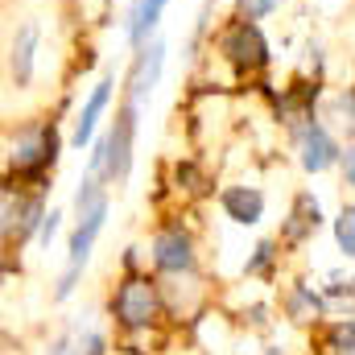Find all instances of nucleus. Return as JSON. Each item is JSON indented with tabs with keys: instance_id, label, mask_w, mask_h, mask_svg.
<instances>
[{
	"instance_id": "1",
	"label": "nucleus",
	"mask_w": 355,
	"mask_h": 355,
	"mask_svg": "<svg viewBox=\"0 0 355 355\" xmlns=\"http://www.w3.org/2000/svg\"><path fill=\"white\" fill-rule=\"evenodd\" d=\"M75 236H71V261H67V272H62V281H58V297H71V289H75V277L83 272L91 257V244H95V236H99V227H103V219H107V194H103V186H99V174H91L83 186H79V194H75Z\"/></svg>"
},
{
	"instance_id": "2",
	"label": "nucleus",
	"mask_w": 355,
	"mask_h": 355,
	"mask_svg": "<svg viewBox=\"0 0 355 355\" xmlns=\"http://www.w3.org/2000/svg\"><path fill=\"white\" fill-rule=\"evenodd\" d=\"M157 310H162V302H157V289H153L149 277H128V281H120V289H116V297H112V318H116L124 331H145V327H153Z\"/></svg>"
},
{
	"instance_id": "3",
	"label": "nucleus",
	"mask_w": 355,
	"mask_h": 355,
	"mask_svg": "<svg viewBox=\"0 0 355 355\" xmlns=\"http://www.w3.org/2000/svg\"><path fill=\"white\" fill-rule=\"evenodd\" d=\"M132 137H137V103L128 99V107L116 116L112 132L103 137V174L112 182H124L132 170Z\"/></svg>"
},
{
	"instance_id": "4",
	"label": "nucleus",
	"mask_w": 355,
	"mask_h": 355,
	"mask_svg": "<svg viewBox=\"0 0 355 355\" xmlns=\"http://www.w3.org/2000/svg\"><path fill=\"white\" fill-rule=\"evenodd\" d=\"M54 157H58V132H54V124L50 128L33 124V128H25L12 141V166H17V174H42V170L54 166Z\"/></svg>"
},
{
	"instance_id": "5",
	"label": "nucleus",
	"mask_w": 355,
	"mask_h": 355,
	"mask_svg": "<svg viewBox=\"0 0 355 355\" xmlns=\"http://www.w3.org/2000/svg\"><path fill=\"white\" fill-rule=\"evenodd\" d=\"M223 54L240 67V71H261L268 62V46L261 37V29L252 21H236L227 33H223Z\"/></svg>"
},
{
	"instance_id": "6",
	"label": "nucleus",
	"mask_w": 355,
	"mask_h": 355,
	"mask_svg": "<svg viewBox=\"0 0 355 355\" xmlns=\"http://www.w3.org/2000/svg\"><path fill=\"white\" fill-rule=\"evenodd\" d=\"M153 265L162 268V272H170V277H182V272H194V240L182 232V227H166V232H157L153 236Z\"/></svg>"
},
{
	"instance_id": "7",
	"label": "nucleus",
	"mask_w": 355,
	"mask_h": 355,
	"mask_svg": "<svg viewBox=\"0 0 355 355\" xmlns=\"http://www.w3.org/2000/svg\"><path fill=\"white\" fill-rule=\"evenodd\" d=\"M297 149H302V170H310V174H322L339 162V145L331 141V132L318 120H306L297 128Z\"/></svg>"
},
{
	"instance_id": "8",
	"label": "nucleus",
	"mask_w": 355,
	"mask_h": 355,
	"mask_svg": "<svg viewBox=\"0 0 355 355\" xmlns=\"http://www.w3.org/2000/svg\"><path fill=\"white\" fill-rule=\"evenodd\" d=\"M162 67H166V50L153 42V46H145L141 54H137V62H132V75H128V99L132 103H141L149 91L157 87V79H162Z\"/></svg>"
},
{
	"instance_id": "9",
	"label": "nucleus",
	"mask_w": 355,
	"mask_h": 355,
	"mask_svg": "<svg viewBox=\"0 0 355 355\" xmlns=\"http://www.w3.org/2000/svg\"><path fill=\"white\" fill-rule=\"evenodd\" d=\"M219 202H223L227 219H232V223H244V227L261 223V215H265V194H261L257 186H227V190L219 194Z\"/></svg>"
},
{
	"instance_id": "10",
	"label": "nucleus",
	"mask_w": 355,
	"mask_h": 355,
	"mask_svg": "<svg viewBox=\"0 0 355 355\" xmlns=\"http://www.w3.org/2000/svg\"><path fill=\"white\" fill-rule=\"evenodd\" d=\"M33 50H37V29H33V25L17 29L12 54H8V67H12V83H17V87H25L29 75H33Z\"/></svg>"
},
{
	"instance_id": "11",
	"label": "nucleus",
	"mask_w": 355,
	"mask_h": 355,
	"mask_svg": "<svg viewBox=\"0 0 355 355\" xmlns=\"http://www.w3.org/2000/svg\"><path fill=\"white\" fill-rule=\"evenodd\" d=\"M107 99H112V79H103L99 87L91 91V99L83 103V112H79V120H75V145L83 149L91 141V132H95V124H99V116H103V107H107Z\"/></svg>"
},
{
	"instance_id": "12",
	"label": "nucleus",
	"mask_w": 355,
	"mask_h": 355,
	"mask_svg": "<svg viewBox=\"0 0 355 355\" xmlns=\"http://www.w3.org/2000/svg\"><path fill=\"white\" fill-rule=\"evenodd\" d=\"M289 219H293V223L285 227V244H302V240L318 227V219H322V215H318V202H314L310 194H297V202H293V215H289Z\"/></svg>"
},
{
	"instance_id": "13",
	"label": "nucleus",
	"mask_w": 355,
	"mask_h": 355,
	"mask_svg": "<svg viewBox=\"0 0 355 355\" xmlns=\"http://www.w3.org/2000/svg\"><path fill=\"white\" fill-rule=\"evenodd\" d=\"M327 310V302L314 293V289H306V285H289V293H285V314L293 318V322H310L314 314H322Z\"/></svg>"
},
{
	"instance_id": "14",
	"label": "nucleus",
	"mask_w": 355,
	"mask_h": 355,
	"mask_svg": "<svg viewBox=\"0 0 355 355\" xmlns=\"http://www.w3.org/2000/svg\"><path fill=\"white\" fill-rule=\"evenodd\" d=\"M162 8H166V0H132V25H128V37H132V42H145L149 29L157 25Z\"/></svg>"
},
{
	"instance_id": "15",
	"label": "nucleus",
	"mask_w": 355,
	"mask_h": 355,
	"mask_svg": "<svg viewBox=\"0 0 355 355\" xmlns=\"http://www.w3.org/2000/svg\"><path fill=\"white\" fill-rule=\"evenodd\" d=\"M327 347H331V355H355V318H339L331 327Z\"/></svg>"
},
{
	"instance_id": "16",
	"label": "nucleus",
	"mask_w": 355,
	"mask_h": 355,
	"mask_svg": "<svg viewBox=\"0 0 355 355\" xmlns=\"http://www.w3.org/2000/svg\"><path fill=\"white\" fill-rule=\"evenodd\" d=\"M335 240H339L343 257L355 261V207H343V215L335 219Z\"/></svg>"
},
{
	"instance_id": "17",
	"label": "nucleus",
	"mask_w": 355,
	"mask_h": 355,
	"mask_svg": "<svg viewBox=\"0 0 355 355\" xmlns=\"http://www.w3.org/2000/svg\"><path fill=\"white\" fill-rule=\"evenodd\" d=\"M272 257H277V252H272V244H261V248H257V257L244 265V272H248V277H265L268 265H272Z\"/></svg>"
},
{
	"instance_id": "18",
	"label": "nucleus",
	"mask_w": 355,
	"mask_h": 355,
	"mask_svg": "<svg viewBox=\"0 0 355 355\" xmlns=\"http://www.w3.org/2000/svg\"><path fill=\"white\" fill-rule=\"evenodd\" d=\"M277 4H281V0H240V8H244V17H248V21H257V17H268Z\"/></svg>"
},
{
	"instance_id": "19",
	"label": "nucleus",
	"mask_w": 355,
	"mask_h": 355,
	"mask_svg": "<svg viewBox=\"0 0 355 355\" xmlns=\"http://www.w3.org/2000/svg\"><path fill=\"white\" fill-rule=\"evenodd\" d=\"M339 112L347 116L343 124H347V128L355 132V91H343V95H339Z\"/></svg>"
},
{
	"instance_id": "20",
	"label": "nucleus",
	"mask_w": 355,
	"mask_h": 355,
	"mask_svg": "<svg viewBox=\"0 0 355 355\" xmlns=\"http://www.w3.org/2000/svg\"><path fill=\"white\" fill-rule=\"evenodd\" d=\"M54 232H58V215L50 211V215H46V223H42V232H37V240H42V244H50V240H54Z\"/></svg>"
},
{
	"instance_id": "21",
	"label": "nucleus",
	"mask_w": 355,
	"mask_h": 355,
	"mask_svg": "<svg viewBox=\"0 0 355 355\" xmlns=\"http://www.w3.org/2000/svg\"><path fill=\"white\" fill-rule=\"evenodd\" d=\"M343 182H347V186H355V145L343 153Z\"/></svg>"
},
{
	"instance_id": "22",
	"label": "nucleus",
	"mask_w": 355,
	"mask_h": 355,
	"mask_svg": "<svg viewBox=\"0 0 355 355\" xmlns=\"http://www.w3.org/2000/svg\"><path fill=\"white\" fill-rule=\"evenodd\" d=\"M268 355H277V352H268Z\"/></svg>"
}]
</instances>
